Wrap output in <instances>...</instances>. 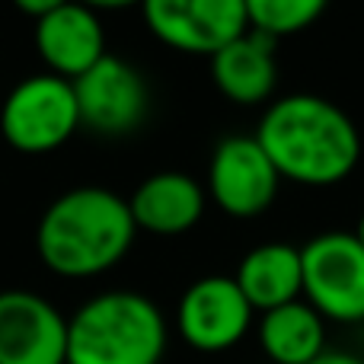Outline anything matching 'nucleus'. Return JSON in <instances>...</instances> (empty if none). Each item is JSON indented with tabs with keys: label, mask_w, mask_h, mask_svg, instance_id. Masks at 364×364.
I'll return each instance as SVG.
<instances>
[{
	"label": "nucleus",
	"mask_w": 364,
	"mask_h": 364,
	"mask_svg": "<svg viewBox=\"0 0 364 364\" xmlns=\"http://www.w3.org/2000/svg\"><path fill=\"white\" fill-rule=\"evenodd\" d=\"M256 141L278 176L310 188L348 179L361 160V134L336 102L316 93H291L265 109Z\"/></svg>",
	"instance_id": "obj_1"
},
{
	"label": "nucleus",
	"mask_w": 364,
	"mask_h": 364,
	"mask_svg": "<svg viewBox=\"0 0 364 364\" xmlns=\"http://www.w3.org/2000/svg\"><path fill=\"white\" fill-rule=\"evenodd\" d=\"M138 227L128 198L102 186H80L58 195L36 227V250L61 278H96L128 256Z\"/></svg>",
	"instance_id": "obj_2"
},
{
	"label": "nucleus",
	"mask_w": 364,
	"mask_h": 364,
	"mask_svg": "<svg viewBox=\"0 0 364 364\" xmlns=\"http://www.w3.org/2000/svg\"><path fill=\"white\" fill-rule=\"evenodd\" d=\"M166 320L138 291H102L68 320V364H160Z\"/></svg>",
	"instance_id": "obj_3"
},
{
	"label": "nucleus",
	"mask_w": 364,
	"mask_h": 364,
	"mask_svg": "<svg viewBox=\"0 0 364 364\" xmlns=\"http://www.w3.org/2000/svg\"><path fill=\"white\" fill-rule=\"evenodd\" d=\"M80 128L74 83L55 74L19 80L0 106V134L16 154L42 157L64 147Z\"/></svg>",
	"instance_id": "obj_4"
},
{
	"label": "nucleus",
	"mask_w": 364,
	"mask_h": 364,
	"mask_svg": "<svg viewBox=\"0 0 364 364\" xmlns=\"http://www.w3.org/2000/svg\"><path fill=\"white\" fill-rule=\"evenodd\" d=\"M304 301L333 323L364 320V246L355 233H320L301 246Z\"/></svg>",
	"instance_id": "obj_5"
},
{
	"label": "nucleus",
	"mask_w": 364,
	"mask_h": 364,
	"mask_svg": "<svg viewBox=\"0 0 364 364\" xmlns=\"http://www.w3.org/2000/svg\"><path fill=\"white\" fill-rule=\"evenodd\" d=\"M141 13L151 36L182 55L211 58L250 29L246 0H144Z\"/></svg>",
	"instance_id": "obj_6"
},
{
	"label": "nucleus",
	"mask_w": 364,
	"mask_h": 364,
	"mask_svg": "<svg viewBox=\"0 0 364 364\" xmlns=\"http://www.w3.org/2000/svg\"><path fill=\"white\" fill-rule=\"evenodd\" d=\"M282 176L256 134H230L218 141L208 160V195L230 218H259L275 201Z\"/></svg>",
	"instance_id": "obj_7"
},
{
	"label": "nucleus",
	"mask_w": 364,
	"mask_h": 364,
	"mask_svg": "<svg viewBox=\"0 0 364 364\" xmlns=\"http://www.w3.org/2000/svg\"><path fill=\"white\" fill-rule=\"evenodd\" d=\"M74 83L77 109H80V125L96 134L119 138L128 134L144 122L147 115V83L134 64H128L119 55H106L80 74Z\"/></svg>",
	"instance_id": "obj_8"
},
{
	"label": "nucleus",
	"mask_w": 364,
	"mask_h": 364,
	"mask_svg": "<svg viewBox=\"0 0 364 364\" xmlns=\"http://www.w3.org/2000/svg\"><path fill=\"white\" fill-rule=\"evenodd\" d=\"M256 310L243 297L233 275H205L188 284L176 310V326L195 352L218 355L243 342Z\"/></svg>",
	"instance_id": "obj_9"
},
{
	"label": "nucleus",
	"mask_w": 364,
	"mask_h": 364,
	"mask_svg": "<svg viewBox=\"0 0 364 364\" xmlns=\"http://www.w3.org/2000/svg\"><path fill=\"white\" fill-rule=\"evenodd\" d=\"M0 364H68V320L36 291H0Z\"/></svg>",
	"instance_id": "obj_10"
},
{
	"label": "nucleus",
	"mask_w": 364,
	"mask_h": 364,
	"mask_svg": "<svg viewBox=\"0 0 364 364\" xmlns=\"http://www.w3.org/2000/svg\"><path fill=\"white\" fill-rule=\"evenodd\" d=\"M36 48L48 74L64 80H77L109 55L102 19L80 0H70L48 16L36 19Z\"/></svg>",
	"instance_id": "obj_11"
},
{
	"label": "nucleus",
	"mask_w": 364,
	"mask_h": 364,
	"mask_svg": "<svg viewBox=\"0 0 364 364\" xmlns=\"http://www.w3.org/2000/svg\"><path fill=\"white\" fill-rule=\"evenodd\" d=\"M278 38L265 32L246 29L233 42L211 55V77L220 96H227L237 106H259L275 93L278 61H275Z\"/></svg>",
	"instance_id": "obj_12"
},
{
	"label": "nucleus",
	"mask_w": 364,
	"mask_h": 364,
	"mask_svg": "<svg viewBox=\"0 0 364 364\" xmlns=\"http://www.w3.org/2000/svg\"><path fill=\"white\" fill-rule=\"evenodd\" d=\"M205 188L192 176L176 170L154 173L134 188L128 198L134 227L154 237H179L188 233L205 214Z\"/></svg>",
	"instance_id": "obj_13"
},
{
	"label": "nucleus",
	"mask_w": 364,
	"mask_h": 364,
	"mask_svg": "<svg viewBox=\"0 0 364 364\" xmlns=\"http://www.w3.org/2000/svg\"><path fill=\"white\" fill-rule=\"evenodd\" d=\"M252 310L269 314L304 297V262L301 246L291 243H259L240 259L233 275Z\"/></svg>",
	"instance_id": "obj_14"
},
{
	"label": "nucleus",
	"mask_w": 364,
	"mask_h": 364,
	"mask_svg": "<svg viewBox=\"0 0 364 364\" xmlns=\"http://www.w3.org/2000/svg\"><path fill=\"white\" fill-rule=\"evenodd\" d=\"M259 346L272 364H310L326 352V320L307 301H291L262 314Z\"/></svg>",
	"instance_id": "obj_15"
},
{
	"label": "nucleus",
	"mask_w": 364,
	"mask_h": 364,
	"mask_svg": "<svg viewBox=\"0 0 364 364\" xmlns=\"http://www.w3.org/2000/svg\"><path fill=\"white\" fill-rule=\"evenodd\" d=\"M326 6L329 0H246V19L250 29L282 38L314 26Z\"/></svg>",
	"instance_id": "obj_16"
},
{
	"label": "nucleus",
	"mask_w": 364,
	"mask_h": 364,
	"mask_svg": "<svg viewBox=\"0 0 364 364\" xmlns=\"http://www.w3.org/2000/svg\"><path fill=\"white\" fill-rule=\"evenodd\" d=\"M13 4H16L19 10L26 13V16H32V19H42V16H48L51 10H58V6L70 4V0H13Z\"/></svg>",
	"instance_id": "obj_17"
},
{
	"label": "nucleus",
	"mask_w": 364,
	"mask_h": 364,
	"mask_svg": "<svg viewBox=\"0 0 364 364\" xmlns=\"http://www.w3.org/2000/svg\"><path fill=\"white\" fill-rule=\"evenodd\" d=\"M310 364H364V358H358V355H352V352H336V348H326L320 358H314Z\"/></svg>",
	"instance_id": "obj_18"
},
{
	"label": "nucleus",
	"mask_w": 364,
	"mask_h": 364,
	"mask_svg": "<svg viewBox=\"0 0 364 364\" xmlns=\"http://www.w3.org/2000/svg\"><path fill=\"white\" fill-rule=\"evenodd\" d=\"M90 10H125V6H141L144 0H80Z\"/></svg>",
	"instance_id": "obj_19"
},
{
	"label": "nucleus",
	"mask_w": 364,
	"mask_h": 364,
	"mask_svg": "<svg viewBox=\"0 0 364 364\" xmlns=\"http://www.w3.org/2000/svg\"><path fill=\"white\" fill-rule=\"evenodd\" d=\"M352 233H355V237H358V243L364 246V214H361V218H358V227H355V230H352Z\"/></svg>",
	"instance_id": "obj_20"
}]
</instances>
